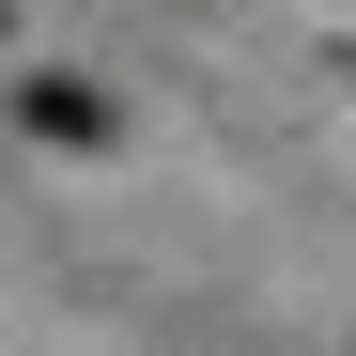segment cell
I'll use <instances>...</instances> for the list:
<instances>
[{
    "instance_id": "obj_1",
    "label": "cell",
    "mask_w": 356,
    "mask_h": 356,
    "mask_svg": "<svg viewBox=\"0 0 356 356\" xmlns=\"http://www.w3.org/2000/svg\"><path fill=\"white\" fill-rule=\"evenodd\" d=\"M16 108H31V140H108V108H93V78H31Z\"/></svg>"
}]
</instances>
